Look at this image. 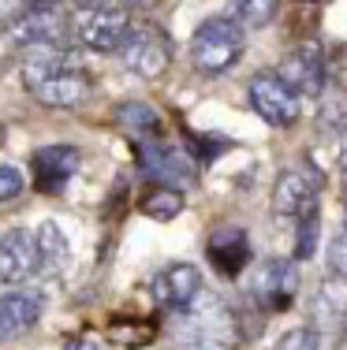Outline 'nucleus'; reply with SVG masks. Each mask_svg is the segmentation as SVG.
<instances>
[{
  "instance_id": "nucleus-1",
  "label": "nucleus",
  "mask_w": 347,
  "mask_h": 350,
  "mask_svg": "<svg viewBox=\"0 0 347 350\" xmlns=\"http://www.w3.org/2000/svg\"><path fill=\"white\" fill-rule=\"evenodd\" d=\"M23 86L30 97L49 108H79L90 101L94 86L82 60L71 53V45H53V49H27L23 56Z\"/></svg>"
},
{
  "instance_id": "nucleus-2",
  "label": "nucleus",
  "mask_w": 347,
  "mask_h": 350,
  "mask_svg": "<svg viewBox=\"0 0 347 350\" xmlns=\"http://www.w3.org/2000/svg\"><path fill=\"white\" fill-rule=\"evenodd\" d=\"M235 347H239V321L228 310L224 298L202 291L183 313H172L168 350H235Z\"/></svg>"
},
{
  "instance_id": "nucleus-3",
  "label": "nucleus",
  "mask_w": 347,
  "mask_h": 350,
  "mask_svg": "<svg viewBox=\"0 0 347 350\" xmlns=\"http://www.w3.org/2000/svg\"><path fill=\"white\" fill-rule=\"evenodd\" d=\"M4 34L19 49H53L71 45V12L68 0H30L12 12Z\"/></svg>"
},
{
  "instance_id": "nucleus-4",
  "label": "nucleus",
  "mask_w": 347,
  "mask_h": 350,
  "mask_svg": "<svg viewBox=\"0 0 347 350\" xmlns=\"http://www.w3.org/2000/svg\"><path fill=\"white\" fill-rule=\"evenodd\" d=\"M131 8L123 0H90L71 8V41L90 53H116L131 30Z\"/></svg>"
},
{
  "instance_id": "nucleus-5",
  "label": "nucleus",
  "mask_w": 347,
  "mask_h": 350,
  "mask_svg": "<svg viewBox=\"0 0 347 350\" xmlns=\"http://www.w3.org/2000/svg\"><path fill=\"white\" fill-rule=\"evenodd\" d=\"M246 49V30L239 23H231L228 15H213V19L198 23L194 38H191V64L198 75L213 79V75L231 71L243 60Z\"/></svg>"
},
{
  "instance_id": "nucleus-6",
  "label": "nucleus",
  "mask_w": 347,
  "mask_h": 350,
  "mask_svg": "<svg viewBox=\"0 0 347 350\" xmlns=\"http://www.w3.org/2000/svg\"><path fill=\"white\" fill-rule=\"evenodd\" d=\"M116 53H120L123 68L146 82L161 79L172 68V38L161 27H153V23H131L127 38H123V45Z\"/></svg>"
},
{
  "instance_id": "nucleus-7",
  "label": "nucleus",
  "mask_w": 347,
  "mask_h": 350,
  "mask_svg": "<svg viewBox=\"0 0 347 350\" xmlns=\"http://www.w3.org/2000/svg\"><path fill=\"white\" fill-rule=\"evenodd\" d=\"M250 302L261 313H284L299 295V261L292 257H269L250 272Z\"/></svg>"
},
{
  "instance_id": "nucleus-8",
  "label": "nucleus",
  "mask_w": 347,
  "mask_h": 350,
  "mask_svg": "<svg viewBox=\"0 0 347 350\" xmlns=\"http://www.w3.org/2000/svg\"><path fill=\"white\" fill-rule=\"evenodd\" d=\"M246 97H250V108L269 123V127H295L303 116V97L280 79L277 71H258L246 86Z\"/></svg>"
},
{
  "instance_id": "nucleus-9",
  "label": "nucleus",
  "mask_w": 347,
  "mask_h": 350,
  "mask_svg": "<svg viewBox=\"0 0 347 350\" xmlns=\"http://www.w3.org/2000/svg\"><path fill=\"white\" fill-rule=\"evenodd\" d=\"M325 187V175L313 164H295L277 175V187H272V216L280 220H299L318 209V194Z\"/></svg>"
},
{
  "instance_id": "nucleus-10",
  "label": "nucleus",
  "mask_w": 347,
  "mask_h": 350,
  "mask_svg": "<svg viewBox=\"0 0 347 350\" xmlns=\"http://www.w3.org/2000/svg\"><path fill=\"white\" fill-rule=\"evenodd\" d=\"M135 157H138V168L142 175L153 183V187H176L183 190L187 183L194 179V157L183 153V149L168 146V142H142V146H135Z\"/></svg>"
},
{
  "instance_id": "nucleus-11",
  "label": "nucleus",
  "mask_w": 347,
  "mask_h": 350,
  "mask_svg": "<svg viewBox=\"0 0 347 350\" xmlns=\"http://www.w3.org/2000/svg\"><path fill=\"white\" fill-rule=\"evenodd\" d=\"M202 291H205L202 272H198V265H187V261L164 265V269L153 276V298H157V306H161L168 317L183 313Z\"/></svg>"
},
{
  "instance_id": "nucleus-12",
  "label": "nucleus",
  "mask_w": 347,
  "mask_h": 350,
  "mask_svg": "<svg viewBox=\"0 0 347 350\" xmlns=\"http://www.w3.org/2000/svg\"><path fill=\"white\" fill-rule=\"evenodd\" d=\"M280 79L295 90L299 97H325V49L307 41V45L292 49L280 64Z\"/></svg>"
},
{
  "instance_id": "nucleus-13",
  "label": "nucleus",
  "mask_w": 347,
  "mask_h": 350,
  "mask_svg": "<svg viewBox=\"0 0 347 350\" xmlns=\"http://www.w3.org/2000/svg\"><path fill=\"white\" fill-rule=\"evenodd\" d=\"M38 276V243L30 228H8L0 235V283H19Z\"/></svg>"
},
{
  "instance_id": "nucleus-14",
  "label": "nucleus",
  "mask_w": 347,
  "mask_h": 350,
  "mask_svg": "<svg viewBox=\"0 0 347 350\" xmlns=\"http://www.w3.org/2000/svg\"><path fill=\"white\" fill-rule=\"evenodd\" d=\"M41 313H45L41 291H12V295H0V343H12V339H23L27 332H34Z\"/></svg>"
},
{
  "instance_id": "nucleus-15",
  "label": "nucleus",
  "mask_w": 347,
  "mask_h": 350,
  "mask_svg": "<svg viewBox=\"0 0 347 350\" xmlns=\"http://www.w3.org/2000/svg\"><path fill=\"white\" fill-rule=\"evenodd\" d=\"M205 257H209V265L220 272V276L235 280L239 272L250 265V239H246L243 228L224 224V228H217L209 235V243H205Z\"/></svg>"
},
{
  "instance_id": "nucleus-16",
  "label": "nucleus",
  "mask_w": 347,
  "mask_h": 350,
  "mask_svg": "<svg viewBox=\"0 0 347 350\" xmlns=\"http://www.w3.org/2000/svg\"><path fill=\"white\" fill-rule=\"evenodd\" d=\"M79 149L75 146H41L34 153V183L41 194H60L71 183V175L79 172Z\"/></svg>"
},
{
  "instance_id": "nucleus-17",
  "label": "nucleus",
  "mask_w": 347,
  "mask_h": 350,
  "mask_svg": "<svg viewBox=\"0 0 347 350\" xmlns=\"http://www.w3.org/2000/svg\"><path fill=\"white\" fill-rule=\"evenodd\" d=\"M116 127L131 138V146H142V142H161L164 138V120L153 105L146 101H123L116 105Z\"/></svg>"
},
{
  "instance_id": "nucleus-18",
  "label": "nucleus",
  "mask_w": 347,
  "mask_h": 350,
  "mask_svg": "<svg viewBox=\"0 0 347 350\" xmlns=\"http://www.w3.org/2000/svg\"><path fill=\"white\" fill-rule=\"evenodd\" d=\"M347 280H325L318 291H313L310 298V328L321 332V328H340V324L347 321Z\"/></svg>"
},
{
  "instance_id": "nucleus-19",
  "label": "nucleus",
  "mask_w": 347,
  "mask_h": 350,
  "mask_svg": "<svg viewBox=\"0 0 347 350\" xmlns=\"http://www.w3.org/2000/svg\"><path fill=\"white\" fill-rule=\"evenodd\" d=\"M34 243H38V272L60 276L71 261V243L64 235V228L56 220H41L34 228Z\"/></svg>"
},
{
  "instance_id": "nucleus-20",
  "label": "nucleus",
  "mask_w": 347,
  "mask_h": 350,
  "mask_svg": "<svg viewBox=\"0 0 347 350\" xmlns=\"http://www.w3.org/2000/svg\"><path fill=\"white\" fill-rule=\"evenodd\" d=\"M138 209H142V216H150V220H157V224H168V220H176V216L183 213V190L150 187L142 194V202H138Z\"/></svg>"
},
{
  "instance_id": "nucleus-21",
  "label": "nucleus",
  "mask_w": 347,
  "mask_h": 350,
  "mask_svg": "<svg viewBox=\"0 0 347 350\" xmlns=\"http://www.w3.org/2000/svg\"><path fill=\"white\" fill-rule=\"evenodd\" d=\"M277 12H280V0H231L228 19L239 23L243 30H261L277 19Z\"/></svg>"
},
{
  "instance_id": "nucleus-22",
  "label": "nucleus",
  "mask_w": 347,
  "mask_h": 350,
  "mask_svg": "<svg viewBox=\"0 0 347 350\" xmlns=\"http://www.w3.org/2000/svg\"><path fill=\"white\" fill-rule=\"evenodd\" d=\"M318 239H321V216L313 209V213L295 220V257L292 261H310L318 254Z\"/></svg>"
},
{
  "instance_id": "nucleus-23",
  "label": "nucleus",
  "mask_w": 347,
  "mask_h": 350,
  "mask_svg": "<svg viewBox=\"0 0 347 350\" xmlns=\"http://www.w3.org/2000/svg\"><path fill=\"white\" fill-rule=\"evenodd\" d=\"M325 86H336L347 94V45L325 49Z\"/></svg>"
},
{
  "instance_id": "nucleus-24",
  "label": "nucleus",
  "mask_w": 347,
  "mask_h": 350,
  "mask_svg": "<svg viewBox=\"0 0 347 350\" xmlns=\"http://www.w3.org/2000/svg\"><path fill=\"white\" fill-rule=\"evenodd\" d=\"M325 269H329V276L347 280V228L333 239V243H329V250H325Z\"/></svg>"
},
{
  "instance_id": "nucleus-25",
  "label": "nucleus",
  "mask_w": 347,
  "mask_h": 350,
  "mask_svg": "<svg viewBox=\"0 0 347 350\" xmlns=\"http://www.w3.org/2000/svg\"><path fill=\"white\" fill-rule=\"evenodd\" d=\"M23 190H27L23 168H15V164H0V205H4V202H15Z\"/></svg>"
},
{
  "instance_id": "nucleus-26",
  "label": "nucleus",
  "mask_w": 347,
  "mask_h": 350,
  "mask_svg": "<svg viewBox=\"0 0 347 350\" xmlns=\"http://www.w3.org/2000/svg\"><path fill=\"white\" fill-rule=\"evenodd\" d=\"M277 350H321V332H313V328H292L277 343Z\"/></svg>"
},
{
  "instance_id": "nucleus-27",
  "label": "nucleus",
  "mask_w": 347,
  "mask_h": 350,
  "mask_svg": "<svg viewBox=\"0 0 347 350\" xmlns=\"http://www.w3.org/2000/svg\"><path fill=\"white\" fill-rule=\"evenodd\" d=\"M344 123H347V105L344 101H333V105H329V112L321 108V116H318V127L321 131H344Z\"/></svg>"
},
{
  "instance_id": "nucleus-28",
  "label": "nucleus",
  "mask_w": 347,
  "mask_h": 350,
  "mask_svg": "<svg viewBox=\"0 0 347 350\" xmlns=\"http://www.w3.org/2000/svg\"><path fill=\"white\" fill-rule=\"evenodd\" d=\"M198 146H202V164H209L217 153H224L231 142H224L220 135H202V138H198Z\"/></svg>"
},
{
  "instance_id": "nucleus-29",
  "label": "nucleus",
  "mask_w": 347,
  "mask_h": 350,
  "mask_svg": "<svg viewBox=\"0 0 347 350\" xmlns=\"http://www.w3.org/2000/svg\"><path fill=\"white\" fill-rule=\"evenodd\" d=\"M340 172H344V179H347V123H344V131H340Z\"/></svg>"
},
{
  "instance_id": "nucleus-30",
  "label": "nucleus",
  "mask_w": 347,
  "mask_h": 350,
  "mask_svg": "<svg viewBox=\"0 0 347 350\" xmlns=\"http://www.w3.org/2000/svg\"><path fill=\"white\" fill-rule=\"evenodd\" d=\"M23 4H30V0H0V15H12V12H19Z\"/></svg>"
},
{
  "instance_id": "nucleus-31",
  "label": "nucleus",
  "mask_w": 347,
  "mask_h": 350,
  "mask_svg": "<svg viewBox=\"0 0 347 350\" xmlns=\"http://www.w3.org/2000/svg\"><path fill=\"white\" fill-rule=\"evenodd\" d=\"M123 4H127V8H138V12H153L161 0H123Z\"/></svg>"
},
{
  "instance_id": "nucleus-32",
  "label": "nucleus",
  "mask_w": 347,
  "mask_h": 350,
  "mask_svg": "<svg viewBox=\"0 0 347 350\" xmlns=\"http://www.w3.org/2000/svg\"><path fill=\"white\" fill-rule=\"evenodd\" d=\"M340 205H344V213H347V179H344V190H340Z\"/></svg>"
},
{
  "instance_id": "nucleus-33",
  "label": "nucleus",
  "mask_w": 347,
  "mask_h": 350,
  "mask_svg": "<svg viewBox=\"0 0 347 350\" xmlns=\"http://www.w3.org/2000/svg\"><path fill=\"white\" fill-rule=\"evenodd\" d=\"M340 350H347V321H344V332H340Z\"/></svg>"
},
{
  "instance_id": "nucleus-34",
  "label": "nucleus",
  "mask_w": 347,
  "mask_h": 350,
  "mask_svg": "<svg viewBox=\"0 0 347 350\" xmlns=\"http://www.w3.org/2000/svg\"><path fill=\"white\" fill-rule=\"evenodd\" d=\"M4 138H8V131H4V123H0V146H4Z\"/></svg>"
}]
</instances>
